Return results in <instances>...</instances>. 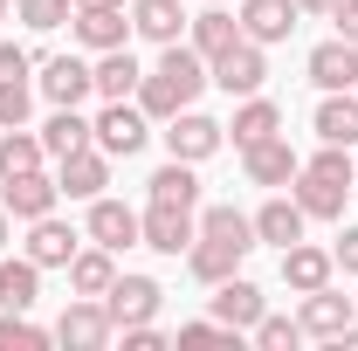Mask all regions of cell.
I'll list each match as a JSON object with an SVG mask.
<instances>
[{"label": "cell", "mask_w": 358, "mask_h": 351, "mask_svg": "<svg viewBox=\"0 0 358 351\" xmlns=\"http://www.w3.org/2000/svg\"><path fill=\"white\" fill-rule=\"evenodd\" d=\"M352 317H358V303L345 296V289H331V282H324V289H310V296H303V310H296L303 338H338Z\"/></svg>", "instance_id": "obj_16"}, {"label": "cell", "mask_w": 358, "mask_h": 351, "mask_svg": "<svg viewBox=\"0 0 358 351\" xmlns=\"http://www.w3.org/2000/svg\"><path fill=\"white\" fill-rule=\"evenodd\" d=\"M262 310H268V296L241 275V268H234L227 282H214V310H207V317H221L227 331H255V317H262Z\"/></svg>", "instance_id": "obj_14"}, {"label": "cell", "mask_w": 358, "mask_h": 351, "mask_svg": "<svg viewBox=\"0 0 358 351\" xmlns=\"http://www.w3.org/2000/svg\"><path fill=\"white\" fill-rule=\"evenodd\" d=\"M241 173H248V186H289V179L303 173V159H296V145L275 131V138H262V145H248L241 152Z\"/></svg>", "instance_id": "obj_11"}, {"label": "cell", "mask_w": 358, "mask_h": 351, "mask_svg": "<svg viewBox=\"0 0 358 351\" xmlns=\"http://www.w3.org/2000/svg\"><path fill=\"white\" fill-rule=\"evenodd\" d=\"M303 227H310V214L296 207V193L282 200H262V214H255V241H268V248H289V241H303Z\"/></svg>", "instance_id": "obj_24"}, {"label": "cell", "mask_w": 358, "mask_h": 351, "mask_svg": "<svg viewBox=\"0 0 358 351\" xmlns=\"http://www.w3.org/2000/svg\"><path fill=\"white\" fill-rule=\"evenodd\" d=\"M159 303H166V289H159L152 275H117V282L103 289V310H110V324H117V331H124V324H152Z\"/></svg>", "instance_id": "obj_8"}, {"label": "cell", "mask_w": 358, "mask_h": 351, "mask_svg": "<svg viewBox=\"0 0 358 351\" xmlns=\"http://www.w3.org/2000/svg\"><path fill=\"white\" fill-rule=\"evenodd\" d=\"M28 110H35V89L28 83H0V131L28 124Z\"/></svg>", "instance_id": "obj_37"}, {"label": "cell", "mask_w": 358, "mask_h": 351, "mask_svg": "<svg viewBox=\"0 0 358 351\" xmlns=\"http://www.w3.org/2000/svg\"><path fill=\"white\" fill-rule=\"evenodd\" d=\"M76 241H83V234H76L69 220H55V214L28 220V262H35V268H69Z\"/></svg>", "instance_id": "obj_19"}, {"label": "cell", "mask_w": 358, "mask_h": 351, "mask_svg": "<svg viewBox=\"0 0 358 351\" xmlns=\"http://www.w3.org/2000/svg\"><path fill=\"white\" fill-rule=\"evenodd\" d=\"M48 152H42V131H28V124H14V131H0V179L14 173H35Z\"/></svg>", "instance_id": "obj_33"}, {"label": "cell", "mask_w": 358, "mask_h": 351, "mask_svg": "<svg viewBox=\"0 0 358 351\" xmlns=\"http://www.w3.org/2000/svg\"><path fill=\"white\" fill-rule=\"evenodd\" d=\"M110 282H117V255H110V248L90 241V248L69 255V289H76V296H103Z\"/></svg>", "instance_id": "obj_29"}, {"label": "cell", "mask_w": 358, "mask_h": 351, "mask_svg": "<svg viewBox=\"0 0 358 351\" xmlns=\"http://www.w3.org/2000/svg\"><path fill=\"white\" fill-rule=\"evenodd\" d=\"M331 345H352V351H358V317L345 324V331H338V338H331Z\"/></svg>", "instance_id": "obj_43"}, {"label": "cell", "mask_w": 358, "mask_h": 351, "mask_svg": "<svg viewBox=\"0 0 358 351\" xmlns=\"http://www.w3.org/2000/svg\"><path fill=\"white\" fill-rule=\"evenodd\" d=\"M317 138H324V145H358V89H324V103H317Z\"/></svg>", "instance_id": "obj_28"}, {"label": "cell", "mask_w": 358, "mask_h": 351, "mask_svg": "<svg viewBox=\"0 0 358 351\" xmlns=\"http://www.w3.org/2000/svg\"><path fill=\"white\" fill-rule=\"evenodd\" d=\"M241 262H248V248H227V241H207V234H193V248H186V275H193V282H207V289L227 282Z\"/></svg>", "instance_id": "obj_25"}, {"label": "cell", "mask_w": 358, "mask_h": 351, "mask_svg": "<svg viewBox=\"0 0 358 351\" xmlns=\"http://www.w3.org/2000/svg\"><path fill=\"white\" fill-rule=\"evenodd\" d=\"M7 234H14V214H7V207H0V248H7Z\"/></svg>", "instance_id": "obj_44"}, {"label": "cell", "mask_w": 358, "mask_h": 351, "mask_svg": "<svg viewBox=\"0 0 358 351\" xmlns=\"http://www.w3.org/2000/svg\"><path fill=\"white\" fill-rule=\"evenodd\" d=\"M248 338H255L262 351H296V345H303V324H296V317H268V310H262Z\"/></svg>", "instance_id": "obj_35"}, {"label": "cell", "mask_w": 358, "mask_h": 351, "mask_svg": "<svg viewBox=\"0 0 358 351\" xmlns=\"http://www.w3.org/2000/svg\"><path fill=\"white\" fill-rule=\"evenodd\" d=\"M331 262L345 268V275H358V227H345V234L331 241Z\"/></svg>", "instance_id": "obj_40"}, {"label": "cell", "mask_w": 358, "mask_h": 351, "mask_svg": "<svg viewBox=\"0 0 358 351\" xmlns=\"http://www.w3.org/2000/svg\"><path fill=\"white\" fill-rule=\"evenodd\" d=\"M0 21H7V0H0Z\"/></svg>", "instance_id": "obj_46"}, {"label": "cell", "mask_w": 358, "mask_h": 351, "mask_svg": "<svg viewBox=\"0 0 358 351\" xmlns=\"http://www.w3.org/2000/svg\"><path fill=\"white\" fill-rule=\"evenodd\" d=\"M55 331L28 324V310H0V351H48Z\"/></svg>", "instance_id": "obj_34"}, {"label": "cell", "mask_w": 358, "mask_h": 351, "mask_svg": "<svg viewBox=\"0 0 358 351\" xmlns=\"http://www.w3.org/2000/svg\"><path fill=\"white\" fill-rule=\"evenodd\" d=\"M21 7V21L35 28V35H48V28H62L69 14H76V0H14Z\"/></svg>", "instance_id": "obj_36"}, {"label": "cell", "mask_w": 358, "mask_h": 351, "mask_svg": "<svg viewBox=\"0 0 358 351\" xmlns=\"http://www.w3.org/2000/svg\"><path fill=\"white\" fill-rule=\"evenodd\" d=\"M221 145H227V124H214V117H207V110H193V103H186L179 117H166V152L186 159V166H207Z\"/></svg>", "instance_id": "obj_5"}, {"label": "cell", "mask_w": 358, "mask_h": 351, "mask_svg": "<svg viewBox=\"0 0 358 351\" xmlns=\"http://www.w3.org/2000/svg\"><path fill=\"white\" fill-rule=\"evenodd\" d=\"M35 83H42V96L55 110H83V96H96V62H83V55H48Z\"/></svg>", "instance_id": "obj_6"}, {"label": "cell", "mask_w": 358, "mask_h": 351, "mask_svg": "<svg viewBox=\"0 0 358 351\" xmlns=\"http://www.w3.org/2000/svg\"><path fill=\"white\" fill-rule=\"evenodd\" d=\"M289 193H296V207H303L310 220H345L352 179H331V173H317V166H303V173L289 179Z\"/></svg>", "instance_id": "obj_13"}, {"label": "cell", "mask_w": 358, "mask_h": 351, "mask_svg": "<svg viewBox=\"0 0 358 351\" xmlns=\"http://www.w3.org/2000/svg\"><path fill=\"white\" fill-rule=\"evenodd\" d=\"M296 0H241V35L248 42H262V48H275V42H289L296 35Z\"/></svg>", "instance_id": "obj_15"}, {"label": "cell", "mask_w": 358, "mask_h": 351, "mask_svg": "<svg viewBox=\"0 0 358 351\" xmlns=\"http://www.w3.org/2000/svg\"><path fill=\"white\" fill-rule=\"evenodd\" d=\"M186 42H193L207 62H214V55H227V48L241 42V14H227L221 0H214L207 14H193V21H186Z\"/></svg>", "instance_id": "obj_22"}, {"label": "cell", "mask_w": 358, "mask_h": 351, "mask_svg": "<svg viewBox=\"0 0 358 351\" xmlns=\"http://www.w3.org/2000/svg\"><path fill=\"white\" fill-rule=\"evenodd\" d=\"M282 131V110L268 103L262 89L255 96H241V110H234V124H227V138H234V152H248V145H262V138Z\"/></svg>", "instance_id": "obj_27"}, {"label": "cell", "mask_w": 358, "mask_h": 351, "mask_svg": "<svg viewBox=\"0 0 358 351\" xmlns=\"http://www.w3.org/2000/svg\"><path fill=\"white\" fill-rule=\"evenodd\" d=\"M338 275V262H331V248H310V241H289L282 248V282L296 289V296H310V289H324Z\"/></svg>", "instance_id": "obj_20"}, {"label": "cell", "mask_w": 358, "mask_h": 351, "mask_svg": "<svg viewBox=\"0 0 358 351\" xmlns=\"http://www.w3.org/2000/svg\"><path fill=\"white\" fill-rule=\"evenodd\" d=\"M296 7H303V14H324V21H331V7H338V0H296Z\"/></svg>", "instance_id": "obj_42"}, {"label": "cell", "mask_w": 358, "mask_h": 351, "mask_svg": "<svg viewBox=\"0 0 358 351\" xmlns=\"http://www.w3.org/2000/svg\"><path fill=\"white\" fill-rule=\"evenodd\" d=\"M28 69H35V55L14 42H0V83H28Z\"/></svg>", "instance_id": "obj_38"}, {"label": "cell", "mask_w": 358, "mask_h": 351, "mask_svg": "<svg viewBox=\"0 0 358 351\" xmlns=\"http://www.w3.org/2000/svg\"><path fill=\"white\" fill-rule=\"evenodd\" d=\"M55 186H62V200H96L110 186V152L103 145H83V152L55 159Z\"/></svg>", "instance_id": "obj_9"}, {"label": "cell", "mask_w": 358, "mask_h": 351, "mask_svg": "<svg viewBox=\"0 0 358 351\" xmlns=\"http://www.w3.org/2000/svg\"><path fill=\"white\" fill-rule=\"evenodd\" d=\"M76 7H124V0H76Z\"/></svg>", "instance_id": "obj_45"}, {"label": "cell", "mask_w": 358, "mask_h": 351, "mask_svg": "<svg viewBox=\"0 0 358 351\" xmlns=\"http://www.w3.org/2000/svg\"><path fill=\"white\" fill-rule=\"evenodd\" d=\"M159 345H166L159 324H124V351H159Z\"/></svg>", "instance_id": "obj_39"}, {"label": "cell", "mask_w": 358, "mask_h": 351, "mask_svg": "<svg viewBox=\"0 0 358 351\" xmlns=\"http://www.w3.org/2000/svg\"><path fill=\"white\" fill-rule=\"evenodd\" d=\"M331 21H338V35H345V42H358V0H338V7H331Z\"/></svg>", "instance_id": "obj_41"}, {"label": "cell", "mask_w": 358, "mask_h": 351, "mask_svg": "<svg viewBox=\"0 0 358 351\" xmlns=\"http://www.w3.org/2000/svg\"><path fill=\"white\" fill-rule=\"evenodd\" d=\"M186 21H193V14H186L179 0H131V35H145V42H159V48L179 42Z\"/></svg>", "instance_id": "obj_21"}, {"label": "cell", "mask_w": 358, "mask_h": 351, "mask_svg": "<svg viewBox=\"0 0 358 351\" xmlns=\"http://www.w3.org/2000/svg\"><path fill=\"white\" fill-rule=\"evenodd\" d=\"M83 234L96 241V248H110V255H124V248H138V214L124 207V200H110V193H96L90 200V220Z\"/></svg>", "instance_id": "obj_10"}, {"label": "cell", "mask_w": 358, "mask_h": 351, "mask_svg": "<svg viewBox=\"0 0 358 351\" xmlns=\"http://www.w3.org/2000/svg\"><path fill=\"white\" fill-rule=\"evenodd\" d=\"M110 310H103V296H69V310H62V324H55V345L69 351H103L110 345Z\"/></svg>", "instance_id": "obj_7"}, {"label": "cell", "mask_w": 358, "mask_h": 351, "mask_svg": "<svg viewBox=\"0 0 358 351\" xmlns=\"http://www.w3.org/2000/svg\"><path fill=\"white\" fill-rule=\"evenodd\" d=\"M35 296H42V268L28 262H14V255H0V310H35Z\"/></svg>", "instance_id": "obj_30"}, {"label": "cell", "mask_w": 358, "mask_h": 351, "mask_svg": "<svg viewBox=\"0 0 358 351\" xmlns=\"http://www.w3.org/2000/svg\"><path fill=\"white\" fill-rule=\"evenodd\" d=\"M310 83L317 89H358V42L331 35V42L310 48Z\"/></svg>", "instance_id": "obj_18"}, {"label": "cell", "mask_w": 358, "mask_h": 351, "mask_svg": "<svg viewBox=\"0 0 358 351\" xmlns=\"http://www.w3.org/2000/svg\"><path fill=\"white\" fill-rule=\"evenodd\" d=\"M90 138H96L110 159H138L145 138H152V117L138 110V96H117V103H103V117H90Z\"/></svg>", "instance_id": "obj_2"}, {"label": "cell", "mask_w": 358, "mask_h": 351, "mask_svg": "<svg viewBox=\"0 0 358 351\" xmlns=\"http://www.w3.org/2000/svg\"><path fill=\"white\" fill-rule=\"evenodd\" d=\"M69 28H76V42H83L90 55H103V48H124V42H131L124 7H76V14H69Z\"/></svg>", "instance_id": "obj_17"}, {"label": "cell", "mask_w": 358, "mask_h": 351, "mask_svg": "<svg viewBox=\"0 0 358 351\" xmlns=\"http://www.w3.org/2000/svg\"><path fill=\"white\" fill-rule=\"evenodd\" d=\"M200 234L227 241V248H255V214H241V207H200Z\"/></svg>", "instance_id": "obj_31"}, {"label": "cell", "mask_w": 358, "mask_h": 351, "mask_svg": "<svg viewBox=\"0 0 358 351\" xmlns=\"http://www.w3.org/2000/svg\"><path fill=\"white\" fill-rule=\"evenodd\" d=\"M145 193H152L159 207H193V214H200V166H186V159H166L159 173L145 179Z\"/></svg>", "instance_id": "obj_23"}, {"label": "cell", "mask_w": 358, "mask_h": 351, "mask_svg": "<svg viewBox=\"0 0 358 351\" xmlns=\"http://www.w3.org/2000/svg\"><path fill=\"white\" fill-rule=\"evenodd\" d=\"M193 234H200V214H193V207H159V200H145V214H138V248L186 255Z\"/></svg>", "instance_id": "obj_4"}, {"label": "cell", "mask_w": 358, "mask_h": 351, "mask_svg": "<svg viewBox=\"0 0 358 351\" xmlns=\"http://www.w3.org/2000/svg\"><path fill=\"white\" fill-rule=\"evenodd\" d=\"M55 200H62V186L35 166V173H14V179H0V207L14 220H42V214H55Z\"/></svg>", "instance_id": "obj_12"}, {"label": "cell", "mask_w": 358, "mask_h": 351, "mask_svg": "<svg viewBox=\"0 0 358 351\" xmlns=\"http://www.w3.org/2000/svg\"><path fill=\"white\" fill-rule=\"evenodd\" d=\"M352 193H358V186H352Z\"/></svg>", "instance_id": "obj_47"}, {"label": "cell", "mask_w": 358, "mask_h": 351, "mask_svg": "<svg viewBox=\"0 0 358 351\" xmlns=\"http://www.w3.org/2000/svg\"><path fill=\"white\" fill-rule=\"evenodd\" d=\"M138 83H145V69H138L131 42H124V48H103V55H96V96H103V103H117V96H138Z\"/></svg>", "instance_id": "obj_26"}, {"label": "cell", "mask_w": 358, "mask_h": 351, "mask_svg": "<svg viewBox=\"0 0 358 351\" xmlns=\"http://www.w3.org/2000/svg\"><path fill=\"white\" fill-rule=\"evenodd\" d=\"M200 89H207V55H200L193 42H166L159 69H145V83H138V110H145L152 124H166V117H179Z\"/></svg>", "instance_id": "obj_1"}, {"label": "cell", "mask_w": 358, "mask_h": 351, "mask_svg": "<svg viewBox=\"0 0 358 351\" xmlns=\"http://www.w3.org/2000/svg\"><path fill=\"white\" fill-rule=\"evenodd\" d=\"M207 83H214V89H227V96H255V89L268 83V48L241 35V42L227 48V55H214V62H207Z\"/></svg>", "instance_id": "obj_3"}, {"label": "cell", "mask_w": 358, "mask_h": 351, "mask_svg": "<svg viewBox=\"0 0 358 351\" xmlns=\"http://www.w3.org/2000/svg\"><path fill=\"white\" fill-rule=\"evenodd\" d=\"M83 145H96L83 110H55V117L42 124V152H48V159H69V152H83Z\"/></svg>", "instance_id": "obj_32"}]
</instances>
